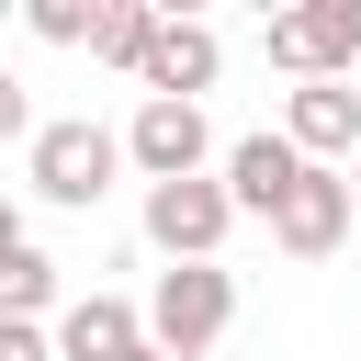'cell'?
<instances>
[{
  "label": "cell",
  "instance_id": "5",
  "mask_svg": "<svg viewBox=\"0 0 361 361\" xmlns=\"http://www.w3.org/2000/svg\"><path fill=\"white\" fill-rule=\"evenodd\" d=\"M124 158L147 169V192H158V180H203V158H214V124H203V102H135V124H124Z\"/></svg>",
  "mask_w": 361,
  "mask_h": 361
},
{
  "label": "cell",
  "instance_id": "15",
  "mask_svg": "<svg viewBox=\"0 0 361 361\" xmlns=\"http://www.w3.org/2000/svg\"><path fill=\"white\" fill-rule=\"evenodd\" d=\"M124 361H169V350H158V338H147V350H124Z\"/></svg>",
  "mask_w": 361,
  "mask_h": 361
},
{
  "label": "cell",
  "instance_id": "13",
  "mask_svg": "<svg viewBox=\"0 0 361 361\" xmlns=\"http://www.w3.org/2000/svg\"><path fill=\"white\" fill-rule=\"evenodd\" d=\"M90 23H102V0L79 11V0H34V34L45 45H90Z\"/></svg>",
  "mask_w": 361,
  "mask_h": 361
},
{
  "label": "cell",
  "instance_id": "7",
  "mask_svg": "<svg viewBox=\"0 0 361 361\" xmlns=\"http://www.w3.org/2000/svg\"><path fill=\"white\" fill-rule=\"evenodd\" d=\"M282 135L327 169V158H361V79H305L282 90Z\"/></svg>",
  "mask_w": 361,
  "mask_h": 361
},
{
  "label": "cell",
  "instance_id": "11",
  "mask_svg": "<svg viewBox=\"0 0 361 361\" xmlns=\"http://www.w3.org/2000/svg\"><path fill=\"white\" fill-rule=\"evenodd\" d=\"M158 23H169V11H147V0H102V23H90V56L147 79V45H158Z\"/></svg>",
  "mask_w": 361,
  "mask_h": 361
},
{
  "label": "cell",
  "instance_id": "6",
  "mask_svg": "<svg viewBox=\"0 0 361 361\" xmlns=\"http://www.w3.org/2000/svg\"><path fill=\"white\" fill-rule=\"evenodd\" d=\"M350 226H361V192H350V169H305V192L271 214V248H282V259H327Z\"/></svg>",
  "mask_w": 361,
  "mask_h": 361
},
{
  "label": "cell",
  "instance_id": "12",
  "mask_svg": "<svg viewBox=\"0 0 361 361\" xmlns=\"http://www.w3.org/2000/svg\"><path fill=\"white\" fill-rule=\"evenodd\" d=\"M0 305H11L23 327H34L45 305H56V259H45L34 237H0Z\"/></svg>",
  "mask_w": 361,
  "mask_h": 361
},
{
  "label": "cell",
  "instance_id": "14",
  "mask_svg": "<svg viewBox=\"0 0 361 361\" xmlns=\"http://www.w3.org/2000/svg\"><path fill=\"white\" fill-rule=\"evenodd\" d=\"M0 361H56V338H45V327H23V316H11V327H0Z\"/></svg>",
  "mask_w": 361,
  "mask_h": 361
},
{
  "label": "cell",
  "instance_id": "10",
  "mask_svg": "<svg viewBox=\"0 0 361 361\" xmlns=\"http://www.w3.org/2000/svg\"><path fill=\"white\" fill-rule=\"evenodd\" d=\"M124 350H147V316L124 293H79L56 316V361H124Z\"/></svg>",
  "mask_w": 361,
  "mask_h": 361
},
{
  "label": "cell",
  "instance_id": "9",
  "mask_svg": "<svg viewBox=\"0 0 361 361\" xmlns=\"http://www.w3.org/2000/svg\"><path fill=\"white\" fill-rule=\"evenodd\" d=\"M214 68H226V45H214V23H158V45H147V102H203L214 90Z\"/></svg>",
  "mask_w": 361,
  "mask_h": 361
},
{
  "label": "cell",
  "instance_id": "8",
  "mask_svg": "<svg viewBox=\"0 0 361 361\" xmlns=\"http://www.w3.org/2000/svg\"><path fill=\"white\" fill-rule=\"evenodd\" d=\"M305 169H316V158H305L293 135H237V147H226V192H237V214H259V226L305 192Z\"/></svg>",
  "mask_w": 361,
  "mask_h": 361
},
{
  "label": "cell",
  "instance_id": "4",
  "mask_svg": "<svg viewBox=\"0 0 361 361\" xmlns=\"http://www.w3.org/2000/svg\"><path fill=\"white\" fill-rule=\"evenodd\" d=\"M226 226H237V192L226 180H158L147 192V248H169V271L180 259H214Z\"/></svg>",
  "mask_w": 361,
  "mask_h": 361
},
{
  "label": "cell",
  "instance_id": "2",
  "mask_svg": "<svg viewBox=\"0 0 361 361\" xmlns=\"http://www.w3.org/2000/svg\"><path fill=\"white\" fill-rule=\"evenodd\" d=\"M113 169H124V135H102V124H45V135L23 147V180H34L45 203H68V214H90V203L113 192Z\"/></svg>",
  "mask_w": 361,
  "mask_h": 361
},
{
  "label": "cell",
  "instance_id": "16",
  "mask_svg": "<svg viewBox=\"0 0 361 361\" xmlns=\"http://www.w3.org/2000/svg\"><path fill=\"white\" fill-rule=\"evenodd\" d=\"M350 192H361V158H350Z\"/></svg>",
  "mask_w": 361,
  "mask_h": 361
},
{
  "label": "cell",
  "instance_id": "3",
  "mask_svg": "<svg viewBox=\"0 0 361 361\" xmlns=\"http://www.w3.org/2000/svg\"><path fill=\"white\" fill-rule=\"evenodd\" d=\"M271 68L305 79H350L361 68V0H305V11H271Z\"/></svg>",
  "mask_w": 361,
  "mask_h": 361
},
{
  "label": "cell",
  "instance_id": "1",
  "mask_svg": "<svg viewBox=\"0 0 361 361\" xmlns=\"http://www.w3.org/2000/svg\"><path fill=\"white\" fill-rule=\"evenodd\" d=\"M226 327H237V282H226L214 259H180V271H158V293H147V338H158L169 361H203Z\"/></svg>",
  "mask_w": 361,
  "mask_h": 361
}]
</instances>
